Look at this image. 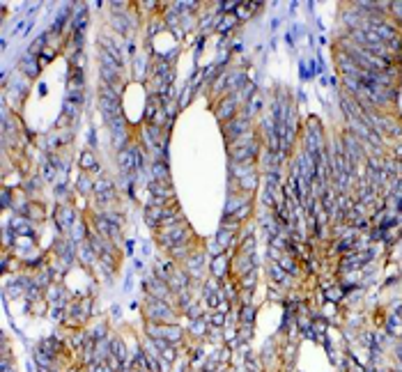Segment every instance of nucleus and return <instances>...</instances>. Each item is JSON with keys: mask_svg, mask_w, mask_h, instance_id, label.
<instances>
[{"mask_svg": "<svg viewBox=\"0 0 402 372\" xmlns=\"http://www.w3.org/2000/svg\"><path fill=\"white\" fill-rule=\"evenodd\" d=\"M83 69H71V87H85V81H83Z\"/></svg>", "mask_w": 402, "mask_h": 372, "instance_id": "25", "label": "nucleus"}, {"mask_svg": "<svg viewBox=\"0 0 402 372\" xmlns=\"http://www.w3.org/2000/svg\"><path fill=\"white\" fill-rule=\"evenodd\" d=\"M76 191L88 195V193H94V182L90 179V172H81L79 182H76Z\"/></svg>", "mask_w": 402, "mask_h": 372, "instance_id": "17", "label": "nucleus"}, {"mask_svg": "<svg viewBox=\"0 0 402 372\" xmlns=\"http://www.w3.org/2000/svg\"><path fill=\"white\" fill-rule=\"evenodd\" d=\"M184 315L189 317V319H200V317H203V306H200V301L191 303V306L184 310Z\"/></svg>", "mask_w": 402, "mask_h": 372, "instance_id": "22", "label": "nucleus"}, {"mask_svg": "<svg viewBox=\"0 0 402 372\" xmlns=\"http://www.w3.org/2000/svg\"><path fill=\"white\" fill-rule=\"evenodd\" d=\"M225 312H221V310H214L212 312V317H209V326H212V329H223V326H225Z\"/></svg>", "mask_w": 402, "mask_h": 372, "instance_id": "20", "label": "nucleus"}, {"mask_svg": "<svg viewBox=\"0 0 402 372\" xmlns=\"http://www.w3.org/2000/svg\"><path fill=\"white\" fill-rule=\"evenodd\" d=\"M37 62H39V58H37V55H33V53H26L23 58H21L19 69H21V73H23L28 81H35V78L39 76V69H42V64H37Z\"/></svg>", "mask_w": 402, "mask_h": 372, "instance_id": "9", "label": "nucleus"}, {"mask_svg": "<svg viewBox=\"0 0 402 372\" xmlns=\"http://www.w3.org/2000/svg\"><path fill=\"white\" fill-rule=\"evenodd\" d=\"M239 280H241V283H239V289H248V292H253V287H255L253 280H258V274H255V271H250V274L241 276Z\"/></svg>", "mask_w": 402, "mask_h": 372, "instance_id": "21", "label": "nucleus"}, {"mask_svg": "<svg viewBox=\"0 0 402 372\" xmlns=\"http://www.w3.org/2000/svg\"><path fill=\"white\" fill-rule=\"evenodd\" d=\"M83 96H85V87H69V92H67V101H71L76 106L83 104Z\"/></svg>", "mask_w": 402, "mask_h": 372, "instance_id": "18", "label": "nucleus"}, {"mask_svg": "<svg viewBox=\"0 0 402 372\" xmlns=\"http://www.w3.org/2000/svg\"><path fill=\"white\" fill-rule=\"evenodd\" d=\"M56 55H58V48H51V46H48V48H44L42 53L37 55V58H39V64H42V67H44V64H48L53 58H56Z\"/></svg>", "mask_w": 402, "mask_h": 372, "instance_id": "24", "label": "nucleus"}, {"mask_svg": "<svg viewBox=\"0 0 402 372\" xmlns=\"http://www.w3.org/2000/svg\"><path fill=\"white\" fill-rule=\"evenodd\" d=\"M94 257H99V255H97V251H94V248L90 246L88 241L79 243V262H81V264H85V266L92 264Z\"/></svg>", "mask_w": 402, "mask_h": 372, "instance_id": "15", "label": "nucleus"}, {"mask_svg": "<svg viewBox=\"0 0 402 372\" xmlns=\"http://www.w3.org/2000/svg\"><path fill=\"white\" fill-rule=\"evenodd\" d=\"M79 165H81V170H83V172H88V170H94V172H102V168H99V163H97V156H94V152H92V150L81 152V156H79Z\"/></svg>", "mask_w": 402, "mask_h": 372, "instance_id": "11", "label": "nucleus"}, {"mask_svg": "<svg viewBox=\"0 0 402 372\" xmlns=\"http://www.w3.org/2000/svg\"><path fill=\"white\" fill-rule=\"evenodd\" d=\"M111 26L115 28L120 35H134V30H136V21L131 18V12L129 14H111Z\"/></svg>", "mask_w": 402, "mask_h": 372, "instance_id": "8", "label": "nucleus"}, {"mask_svg": "<svg viewBox=\"0 0 402 372\" xmlns=\"http://www.w3.org/2000/svg\"><path fill=\"white\" fill-rule=\"evenodd\" d=\"M161 28H166V21H152V23H149V28H147L149 37H154L159 30H161Z\"/></svg>", "mask_w": 402, "mask_h": 372, "instance_id": "27", "label": "nucleus"}, {"mask_svg": "<svg viewBox=\"0 0 402 372\" xmlns=\"http://www.w3.org/2000/svg\"><path fill=\"white\" fill-rule=\"evenodd\" d=\"M117 165H120L122 177H134V175L138 172V168H136V156H134V145L117 152Z\"/></svg>", "mask_w": 402, "mask_h": 372, "instance_id": "6", "label": "nucleus"}, {"mask_svg": "<svg viewBox=\"0 0 402 372\" xmlns=\"http://www.w3.org/2000/svg\"><path fill=\"white\" fill-rule=\"evenodd\" d=\"M209 329H212L209 321L203 319V317H200V319H191L189 321V333L193 335V338H205V335L209 333Z\"/></svg>", "mask_w": 402, "mask_h": 372, "instance_id": "14", "label": "nucleus"}, {"mask_svg": "<svg viewBox=\"0 0 402 372\" xmlns=\"http://www.w3.org/2000/svg\"><path fill=\"white\" fill-rule=\"evenodd\" d=\"M182 269L191 276V280H200V278H203V274H205V251L195 248V251L184 260Z\"/></svg>", "mask_w": 402, "mask_h": 372, "instance_id": "5", "label": "nucleus"}, {"mask_svg": "<svg viewBox=\"0 0 402 372\" xmlns=\"http://www.w3.org/2000/svg\"><path fill=\"white\" fill-rule=\"evenodd\" d=\"M239 106H241L239 92H232V94L223 96V99H218V106H216V117L221 119L223 124L230 122L232 117H237V113H239Z\"/></svg>", "mask_w": 402, "mask_h": 372, "instance_id": "3", "label": "nucleus"}, {"mask_svg": "<svg viewBox=\"0 0 402 372\" xmlns=\"http://www.w3.org/2000/svg\"><path fill=\"white\" fill-rule=\"evenodd\" d=\"M5 90H10L19 101H23L26 96H28V92H30V81L23 76V73H21V76H14V78H12V83L5 87Z\"/></svg>", "mask_w": 402, "mask_h": 372, "instance_id": "10", "label": "nucleus"}, {"mask_svg": "<svg viewBox=\"0 0 402 372\" xmlns=\"http://www.w3.org/2000/svg\"><path fill=\"white\" fill-rule=\"evenodd\" d=\"M134 51H136L134 41H129V44H127V53H129V55H134Z\"/></svg>", "mask_w": 402, "mask_h": 372, "instance_id": "30", "label": "nucleus"}, {"mask_svg": "<svg viewBox=\"0 0 402 372\" xmlns=\"http://www.w3.org/2000/svg\"><path fill=\"white\" fill-rule=\"evenodd\" d=\"M253 317H255L253 306H239V319H241V324L250 326V324H253Z\"/></svg>", "mask_w": 402, "mask_h": 372, "instance_id": "19", "label": "nucleus"}, {"mask_svg": "<svg viewBox=\"0 0 402 372\" xmlns=\"http://www.w3.org/2000/svg\"><path fill=\"white\" fill-rule=\"evenodd\" d=\"M223 136H225V142L230 145V142H235L239 136H244V133H250V117L246 113L237 115V117H232L230 122H225L221 127Z\"/></svg>", "mask_w": 402, "mask_h": 372, "instance_id": "2", "label": "nucleus"}, {"mask_svg": "<svg viewBox=\"0 0 402 372\" xmlns=\"http://www.w3.org/2000/svg\"><path fill=\"white\" fill-rule=\"evenodd\" d=\"M232 51H235V53H237V51H241V41H235V44H232Z\"/></svg>", "mask_w": 402, "mask_h": 372, "instance_id": "31", "label": "nucleus"}, {"mask_svg": "<svg viewBox=\"0 0 402 372\" xmlns=\"http://www.w3.org/2000/svg\"><path fill=\"white\" fill-rule=\"evenodd\" d=\"M99 44H102V51L104 53H108L111 58H115L117 62L122 64V51L117 48V44L111 39V37H106V35H99Z\"/></svg>", "mask_w": 402, "mask_h": 372, "instance_id": "13", "label": "nucleus"}, {"mask_svg": "<svg viewBox=\"0 0 402 372\" xmlns=\"http://www.w3.org/2000/svg\"><path fill=\"white\" fill-rule=\"evenodd\" d=\"M67 60H69L71 69H83V64H85V53H83V51H79V53H71V55H67Z\"/></svg>", "mask_w": 402, "mask_h": 372, "instance_id": "23", "label": "nucleus"}, {"mask_svg": "<svg viewBox=\"0 0 402 372\" xmlns=\"http://www.w3.org/2000/svg\"><path fill=\"white\" fill-rule=\"evenodd\" d=\"M145 319L154 324H177V306L163 299L147 296L145 301Z\"/></svg>", "mask_w": 402, "mask_h": 372, "instance_id": "1", "label": "nucleus"}, {"mask_svg": "<svg viewBox=\"0 0 402 372\" xmlns=\"http://www.w3.org/2000/svg\"><path fill=\"white\" fill-rule=\"evenodd\" d=\"M53 218H56V228L60 230V232H65V230H69V228L76 225V211H74L71 205H62V207H58V211H56Z\"/></svg>", "mask_w": 402, "mask_h": 372, "instance_id": "7", "label": "nucleus"}, {"mask_svg": "<svg viewBox=\"0 0 402 372\" xmlns=\"http://www.w3.org/2000/svg\"><path fill=\"white\" fill-rule=\"evenodd\" d=\"M88 142H90V147H92V150L97 147V133H94V129H90V131H88Z\"/></svg>", "mask_w": 402, "mask_h": 372, "instance_id": "28", "label": "nucleus"}, {"mask_svg": "<svg viewBox=\"0 0 402 372\" xmlns=\"http://www.w3.org/2000/svg\"><path fill=\"white\" fill-rule=\"evenodd\" d=\"M147 67H149V62H147V58H138L134 62V69H136V78H143V73L147 71Z\"/></svg>", "mask_w": 402, "mask_h": 372, "instance_id": "26", "label": "nucleus"}, {"mask_svg": "<svg viewBox=\"0 0 402 372\" xmlns=\"http://www.w3.org/2000/svg\"><path fill=\"white\" fill-rule=\"evenodd\" d=\"M94 197H97V202H99L102 207H106L108 202H113V200L117 197V188H115V184H113L108 177L99 175V179L94 182Z\"/></svg>", "mask_w": 402, "mask_h": 372, "instance_id": "4", "label": "nucleus"}, {"mask_svg": "<svg viewBox=\"0 0 402 372\" xmlns=\"http://www.w3.org/2000/svg\"><path fill=\"white\" fill-rule=\"evenodd\" d=\"M88 335L94 340V342H99V340H106L108 338V324H106V321H99V324L90 326Z\"/></svg>", "mask_w": 402, "mask_h": 372, "instance_id": "16", "label": "nucleus"}, {"mask_svg": "<svg viewBox=\"0 0 402 372\" xmlns=\"http://www.w3.org/2000/svg\"><path fill=\"white\" fill-rule=\"evenodd\" d=\"M124 246H127V255H131V253H134V241L129 239V241H127Z\"/></svg>", "mask_w": 402, "mask_h": 372, "instance_id": "29", "label": "nucleus"}, {"mask_svg": "<svg viewBox=\"0 0 402 372\" xmlns=\"http://www.w3.org/2000/svg\"><path fill=\"white\" fill-rule=\"evenodd\" d=\"M152 182L170 184V168H168L166 161H154L152 163Z\"/></svg>", "mask_w": 402, "mask_h": 372, "instance_id": "12", "label": "nucleus"}]
</instances>
